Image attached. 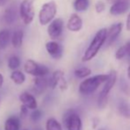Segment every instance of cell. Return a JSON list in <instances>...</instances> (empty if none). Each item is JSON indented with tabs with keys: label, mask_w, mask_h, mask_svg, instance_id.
I'll use <instances>...</instances> for the list:
<instances>
[{
	"label": "cell",
	"mask_w": 130,
	"mask_h": 130,
	"mask_svg": "<svg viewBox=\"0 0 130 130\" xmlns=\"http://www.w3.org/2000/svg\"><path fill=\"white\" fill-rule=\"evenodd\" d=\"M106 32H107V28H101L96 32L94 38L91 41L90 44L86 49L85 52H84L83 56H82V61L88 62L92 59V58H94L98 55L100 49L102 48V46L105 43Z\"/></svg>",
	"instance_id": "obj_1"
},
{
	"label": "cell",
	"mask_w": 130,
	"mask_h": 130,
	"mask_svg": "<svg viewBox=\"0 0 130 130\" xmlns=\"http://www.w3.org/2000/svg\"><path fill=\"white\" fill-rule=\"evenodd\" d=\"M108 79L107 74H96L91 77L86 78L79 85V92L83 96L91 95L106 82Z\"/></svg>",
	"instance_id": "obj_2"
},
{
	"label": "cell",
	"mask_w": 130,
	"mask_h": 130,
	"mask_svg": "<svg viewBox=\"0 0 130 130\" xmlns=\"http://www.w3.org/2000/svg\"><path fill=\"white\" fill-rule=\"evenodd\" d=\"M116 82H117V73L115 70H111L108 74V79L104 83V88L101 92H100L99 96H98V105L99 108L102 109V108H104L106 106V104L108 103L109 94L111 89H112V88L114 87Z\"/></svg>",
	"instance_id": "obj_3"
},
{
	"label": "cell",
	"mask_w": 130,
	"mask_h": 130,
	"mask_svg": "<svg viewBox=\"0 0 130 130\" xmlns=\"http://www.w3.org/2000/svg\"><path fill=\"white\" fill-rule=\"evenodd\" d=\"M57 13V5L54 1H49L43 4L39 12L38 19L42 26L50 24L54 20Z\"/></svg>",
	"instance_id": "obj_4"
},
{
	"label": "cell",
	"mask_w": 130,
	"mask_h": 130,
	"mask_svg": "<svg viewBox=\"0 0 130 130\" xmlns=\"http://www.w3.org/2000/svg\"><path fill=\"white\" fill-rule=\"evenodd\" d=\"M24 71L34 77H46L50 74V69L46 66L39 64L33 59H27L24 64Z\"/></svg>",
	"instance_id": "obj_5"
},
{
	"label": "cell",
	"mask_w": 130,
	"mask_h": 130,
	"mask_svg": "<svg viewBox=\"0 0 130 130\" xmlns=\"http://www.w3.org/2000/svg\"><path fill=\"white\" fill-rule=\"evenodd\" d=\"M63 123L67 130H82L80 116L74 110H68L63 116Z\"/></svg>",
	"instance_id": "obj_6"
},
{
	"label": "cell",
	"mask_w": 130,
	"mask_h": 130,
	"mask_svg": "<svg viewBox=\"0 0 130 130\" xmlns=\"http://www.w3.org/2000/svg\"><path fill=\"white\" fill-rule=\"evenodd\" d=\"M35 1L36 0H23L20 5V15L25 25H29L35 18Z\"/></svg>",
	"instance_id": "obj_7"
},
{
	"label": "cell",
	"mask_w": 130,
	"mask_h": 130,
	"mask_svg": "<svg viewBox=\"0 0 130 130\" xmlns=\"http://www.w3.org/2000/svg\"><path fill=\"white\" fill-rule=\"evenodd\" d=\"M49 87L52 89H59L61 91L67 89L68 84L66 80L65 73L62 70H56L53 72L51 78H49Z\"/></svg>",
	"instance_id": "obj_8"
},
{
	"label": "cell",
	"mask_w": 130,
	"mask_h": 130,
	"mask_svg": "<svg viewBox=\"0 0 130 130\" xmlns=\"http://www.w3.org/2000/svg\"><path fill=\"white\" fill-rule=\"evenodd\" d=\"M63 28H64V21L60 18H57L54 19L52 22L49 24L48 27V34L49 36L54 41L60 37V36L63 33Z\"/></svg>",
	"instance_id": "obj_9"
},
{
	"label": "cell",
	"mask_w": 130,
	"mask_h": 130,
	"mask_svg": "<svg viewBox=\"0 0 130 130\" xmlns=\"http://www.w3.org/2000/svg\"><path fill=\"white\" fill-rule=\"evenodd\" d=\"M19 99L21 101V103L22 105H24L25 107H27L28 110H33L37 109V101H36V96H34V94L28 92V91H23L20 94Z\"/></svg>",
	"instance_id": "obj_10"
},
{
	"label": "cell",
	"mask_w": 130,
	"mask_h": 130,
	"mask_svg": "<svg viewBox=\"0 0 130 130\" xmlns=\"http://www.w3.org/2000/svg\"><path fill=\"white\" fill-rule=\"evenodd\" d=\"M122 27H123V24L119 22V23L112 24L110 27L109 29H107V32H106V39H105V43H104V44H105L106 46H110L111 43H114V41L117 39V37H118L120 33H121Z\"/></svg>",
	"instance_id": "obj_11"
},
{
	"label": "cell",
	"mask_w": 130,
	"mask_h": 130,
	"mask_svg": "<svg viewBox=\"0 0 130 130\" xmlns=\"http://www.w3.org/2000/svg\"><path fill=\"white\" fill-rule=\"evenodd\" d=\"M47 52L54 59H59L63 56V47L56 41H51L45 44Z\"/></svg>",
	"instance_id": "obj_12"
},
{
	"label": "cell",
	"mask_w": 130,
	"mask_h": 130,
	"mask_svg": "<svg viewBox=\"0 0 130 130\" xmlns=\"http://www.w3.org/2000/svg\"><path fill=\"white\" fill-rule=\"evenodd\" d=\"M32 89L35 94L41 95L49 88V79L46 77H35Z\"/></svg>",
	"instance_id": "obj_13"
},
{
	"label": "cell",
	"mask_w": 130,
	"mask_h": 130,
	"mask_svg": "<svg viewBox=\"0 0 130 130\" xmlns=\"http://www.w3.org/2000/svg\"><path fill=\"white\" fill-rule=\"evenodd\" d=\"M130 8V1H118L112 4L110 8V13L111 15L118 16L127 12Z\"/></svg>",
	"instance_id": "obj_14"
},
{
	"label": "cell",
	"mask_w": 130,
	"mask_h": 130,
	"mask_svg": "<svg viewBox=\"0 0 130 130\" xmlns=\"http://www.w3.org/2000/svg\"><path fill=\"white\" fill-rule=\"evenodd\" d=\"M67 27L72 32H79L82 28V20L76 13H73L67 21Z\"/></svg>",
	"instance_id": "obj_15"
},
{
	"label": "cell",
	"mask_w": 130,
	"mask_h": 130,
	"mask_svg": "<svg viewBox=\"0 0 130 130\" xmlns=\"http://www.w3.org/2000/svg\"><path fill=\"white\" fill-rule=\"evenodd\" d=\"M4 130H21V119L12 115L6 119L4 125Z\"/></svg>",
	"instance_id": "obj_16"
},
{
	"label": "cell",
	"mask_w": 130,
	"mask_h": 130,
	"mask_svg": "<svg viewBox=\"0 0 130 130\" xmlns=\"http://www.w3.org/2000/svg\"><path fill=\"white\" fill-rule=\"evenodd\" d=\"M10 79L12 80V82L16 85H21L25 82L26 80V75L24 74V73H22L20 70H15L12 71L10 74Z\"/></svg>",
	"instance_id": "obj_17"
},
{
	"label": "cell",
	"mask_w": 130,
	"mask_h": 130,
	"mask_svg": "<svg viewBox=\"0 0 130 130\" xmlns=\"http://www.w3.org/2000/svg\"><path fill=\"white\" fill-rule=\"evenodd\" d=\"M127 56L130 57V40L126 44L120 46L115 53V58H116V59L119 60L122 59Z\"/></svg>",
	"instance_id": "obj_18"
},
{
	"label": "cell",
	"mask_w": 130,
	"mask_h": 130,
	"mask_svg": "<svg viewBox=\"0 0 130 130\" xmlns=\"http://www.w3.org/2000/svg\"><path fill=\"white\" fill-rule=\"evenodd\" d=\"M23 36H24V34H23V31L21 30H16L12 34V37H11V42H12V44L14 48L18 49L22 45Z\"/></svg>",
	"instance_id": "obj_19"
},
{
	"label": "cell",
	"mask_w": 130,
	"mask_h": 130,
	"mask_svg": "<svg viewBox=\"0 0 130 130\" xmlns=\"http://www.w3.org/2000/svg\"><path fill=\"white\" fill-rule=\"evenodd\" d=\"M10 39L11 35L8 29H3L0 31V50H5L8 46Z\"/></svg>",
	"instance_id": "obj_20"
},
{
	"label": "cell",
	"mask_w": 130,
	"mask_h": 130,
	"mask_svg": "<svg viewBox=\"0 0 130 130\" xmlns=\"http://www.w3.org/2000/svg\"><path fill=\"white\" fill-rule=\"evenodd\" d=\"M44 130H63V127L58 120L51 117L45 122Z\"/></svg>",
	"instance_id": "obj_21"
},
{
	"label": "cell",
	"mask_w": 130,
	"mask_h": 130,
	"mask_svg": "<svg viewBox=\"0 0 130 130\" xmlns=\"http://www.w3.org/2000/svg\"><path fill=\"white\" fill-rule=\"evenodd\" d=\"M17 13H16V9L13 6H10L6 8L5 12V20L7 23L12 24L16 21Z\"/></svg>",
	"instance_id": "obj_22"
},
{
	"label": "cell",
	"mask_w": 130,
	"mask_h": 130,
	"mask_svg": "<svg viewBox=\"0 0 130 130\" xmlns=\"http://www.w3.org/2000/svg\"><path fill=\"white\" fill-rule=\"evenodd\" d=\"M118 110L120 113L125 118L130 119V104L125 101H120L118 104Z\"/></svg>",
	"instance_id": "obj_23"
},
{
	"label": "cell",
	"mask_w": 130,
	"mask_h": 130,
	"mask_svg": "<svg viewBox=\"0 0 130 130\" xmlns=\"http://www.w3.org/2000/svg\"><path fill=\"white\" fill-rule=\"evenodd\" d=\"M74 75L79 79H84L88 78L91 74V70L87 67H78L74 70Z\"/></svg>",
	"instance_id": "obj_24"
},
{
	"label": "cell",
	"mask_w": 130,
	"mask_h": 130,
	"mask_svg": "<svg viewBox=\"0 0 130 130\" xmlns=\"http://www.w3.org/2000/svg\"><path fill=\"white\" fill-rule=\"evenodd\" d=\"M89 6V0H75L74 3V8L76 12H85Z\"/></svg>",
	"instance_id": "obj_25"
},
{
	"label": "cell",
	"mask_w": 130,
	"mask_h": 130,
	"mask_svg": "<svg viewBox=\"0 0 130 130\" xmlns=\"http://www.w3.org/2000/svg\"><path fill=\"white\" fill-rule=\"evenodd\" d=\"M7 66H8V67L12 71L17 70L20 67V66H21V59H20L19 57L16 56V55H12V56H11L10 58H9Z\"/></svg>",
	"instance_id": "obj_26"
},
{
	"label": "cell",
	"mask_w": 130,
	"mask_h": 130,
	"mask_svg": "<svg viewBox=\"0 0 130 130\" xmlns=\"http://www.w3.org/2000/svg\"><path fill=\"white\" fill-rule=\"evenodd\" d=\"M43 111H41L40 109H35L33 110L32 111L30 112V114L28 115L29 118H30L31 121L35 122V123H36V122H38L40 120H41L42 118H43Z\"/></svg>",
	"instance_id": "obj_27"
},
{
	"label": "cell",
	"mask_w": 130,
	"mask_h": 130,
	"mask_svg": "<svg viewBox=\"0 0 130 130\" xmlns=\"http://www.w3.org/2000/svg\"><path fill=\"white\" fill-rule=\"evenodd\" d=\"M95 9H96V12H98V13H101V12H103L104 11V9H105V5H104V1L99 0V1L96 2V5H95Z\"/></svg>",
	"instance_id": "obj_28"
},
{
	"label": "cell",
	"mask_w": 130,
	"mask_h": 130,
	"mask_svg": "<svg viewBox=\"0 0 130 130\" xmlns=\"http://www.w3.org/2000/svg\"><path fill=\"white\" fill-rule=\"evenodd\" d=\"M29 113V110L27 107H25L24 105L21 104V109H20V119H25L28 116Z\"/></svg>",
	"instance_id": "obj_29"
},
{
	"label": "cell",
	"mask_w": 130,
	"mask_h": 130,
	"mask_svg": "<svg viewBox=\"0 0 130 130\" xmlns=\"http://www.w3.org/2000/svg\"><path fill=\"white\" fill-rule=\"evenodd\" d=\"M126 28H127V31H130V12L127 15V23H126Z\"/></svg>",
	"instance_id": "obj_30"
},
{
	"label": "cell",
	"mask_w": 130,
	"mask_h": 130,
	"mask_svg": "<svg viewBox=\"0 0 130 130\" xmlns=\"http://www.w3.org/2000/svg\"><path fill=\"white\" fill-rule=\"evenodd\" d=\"M4 82H5V79H4V75L0 73V89L3 87L4 85Z\"/></svg>",
	"instance_id": "obj_31"
},
{
	"label": "cell",
	"mask_w": 130,
	"mask_h": 130,
	"mask_svg": "<svg viewBox=\"0 0 130 130\" xmlns=\"http://www.w3.org/2000/svg\"><path fill=\"white\" fill-rule=\"evenodd\" d=\"M118 1H130V0H107V2L110 4H114Z\"/></svg>",
	"instance_id": "obj_32"
},
{
	"label": "cell",
	"mask_w": 130,
	"mask_h": 130,
	"mask_svg": "<svg viewBox=\"0 0 130 130\" xmlns=\"http://www.w3.org/2000/svg\"><path fill=\"white\" fill-rule=\"evenodd\" d=\"M7 0H0V6H3V5H5Z\"/></svg>",
	"instance_id": "obj_33"
},
{
	"label": "cell",
	"mask_w": 130,
	"mask_h": 130,
	"mask_svg": "<svg viewBox=\"0 0 130 130\" xmlns=\"http://www.w3.org/2000/svg\"><path fill=\"white\" fill-rule=\"evenodd\" d=\"M127 77L130 79V63L128 66V68H127Z\"/></svg>",
	"instance_id": "obj_34"
},
{
	"label": "cell",
	"mask_w": 130,
	"mask_h": 130,
	"mask_svg": "<svg viewBox=\"0 0 130 130\" xmlns=\"http://www.w3.org/2000/svg\"><path fill=\"white\" fill-rule=\"evenodd\" d=\"M34 130H44V129L42 128L41 127H36V128H34Z\"/></svg>",
	"instance_id": "obj_35"
},
{
	"label": "cell",
	"mask_w": 130,
	"mask_h": 130,
	"mask_svg": "<svg viewBox=\"0 0 130 130\" xmlns=\"http://www.w3.org/2000/svg\"><path fill=\"white\" fill-rule=\"evenodd\" d=\"M98 130H105V129H104V128H100V129H98Z\"/></svg>",
	"instance_id": "obj_36"
},
{
	"label": "cell",
	"mask_w": 130,
	"mask_h": 130,
	"mask_svg": "<svg viewBox=\"0 0 130 130\" xmlns=\"http://www.w3.org/2000/svg\"><path fill=\"white\" fill-rule=\"evenodd\" d=\"M0 104H1V98H0Z\"/></svg>",
	"instance_id": "obj_37"
},
{
	"label": "cell",
	"mask_w": 130,
	"mask_h": 130,
	"mask_svg": "<svg viewBox=\"0 0 130 130\" xmlns=\"http://www.w3.org/2000/svg\"><path fill=\"white\" fill-rule=\"evenodd\" d=\"M22 130H28V129H22Z\"/></svg>",
	"instance_id": "obj_38"
}]
</instances>
